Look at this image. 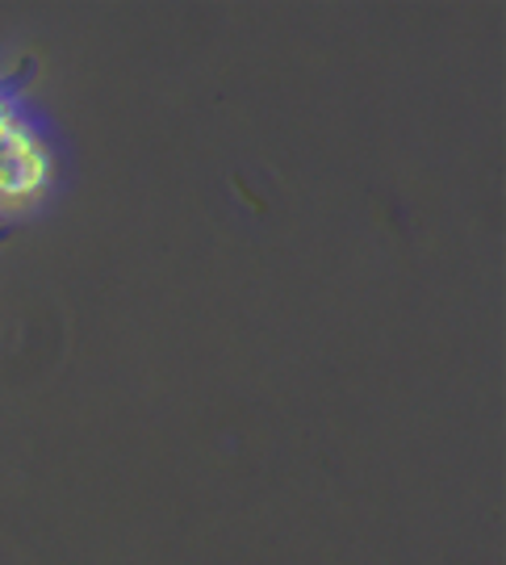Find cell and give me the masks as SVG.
<instances>
[{"instance_id":"1","label":"cell","mask_w":506,"mask_h":565,"mask_svg":"<svg viewBox=\"0 0 506 565\" xmlns=\"http://www.w3.org/2000/svg\"><path fill=\"white\" fill-rule=\"evenodd\" d=\"M51 184V156L39 130L13 121L0 139V210H25L46 193Z\"/></svg>"},{"instance_id":"2","label":"cell","mask_w":506,"mask_h":565,"mask_svg":"<svg viewBox=\"0 0 506 565\" xmlns=\"http://www.w3.org/2000/svg\"><path fill=\"white\" fill-rule=\"evenodd\" d=\"M13 121H18V114H13V109H9V105L0 102V139H4V130H9V126H13Z\"/></svg>"}]
</instances>
